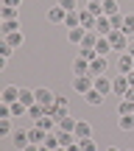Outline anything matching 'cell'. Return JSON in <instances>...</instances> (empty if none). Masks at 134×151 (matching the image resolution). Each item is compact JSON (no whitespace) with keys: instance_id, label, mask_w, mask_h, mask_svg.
I'll list each match as a JSON object with an SVG mask.
<instances>
[{"instance_id":"obj_34","label":"cell","mask_w":134,"mask_h":151,"mask_svg":"<svg viewBox=\"0 0 134 151\" xmlns=\"http://www.w3.org/2000/svg\"><path fill=\"white\" fill-rule=\"evenodd\" d=\"M78 143H81V151H98V146H95L92 137H84V140H78Z\"/></svg>"},{"instance_id":"obj_13","label":"cell","mask_w":134,"mask_h":151,"mask_svg":"<svg viewBox=\"0 0 134 151\" xmlns=\"http://www.w3.org/2000/svg\"><path fill=\"white\" fill-rule=\"evenodd\" d=\"M95 87L98 92H103V95H109V92H112V78H109V76H95Z\"/></svg>"},{"instance_id":"obj_11","label":"cell","mask_w":134,"mask_h":151,"mask_svg":"<svg viewBox=\"0 0 134 151\" xmlns=\"http://www.w3.org/2000/svg\"><path fill=\"white\" fill-rule=\"evenodd\" d=\"M78 140H84V137H92V123L90 120H81L78 118V123H75V132H73Z\"/></svg>"},{"instance_id":"obj_18","label":"cell","mask_w":134,"mask_h":151,"mask_svg":"<svg viewBox=\"0 0 134 151\" xmlns=\"http://www.w3.org/2000/svg\"><path fill=\"white\" fill-rule=\"evenodd\" d=\"M73 73H75V76H90V62L81 59V56H75V62H73Z\"/></svg>"},{"instance_id":"obj_10","label":"cell","mask_w":134,"mask_h":151,"mask_svg":"<svg viewBox=\"0 0 134 151\" xmlns=\"http://www.w3.org/2000/svg\"><path fill=\"white\" fill-rule=\"evenodd\" d=\"M45 134H48V132H45V129H39L37 123H34V126H28V140H31L34 146H42V143H45Z\"/></svg>"},{"instance_id":"obj_8","label":"cell","mask_w":134,"mask_h":151,"mask_svg":"<svg viewBox=\"0 0 134 151\" xmlns=\"http://www.w3.org/2000/svg\"><path fill=\"white\" fill-rule=\"evenodd\" d=\"M14 101H20V87H14V84L3 87V92H0V104H14Z\"/></svg>"},{"instance_id":"obj_7","label":"cell","mask_w":134,"mask_h":151,"mask_svg":"<svg viewBox=\"0 0 134 151\" xmlns=\"http://www.w3.org/2000/svg\"><path fill=\"white\" fill-rule=\"evenodd\" d=\"M78 17H81V28H84V31H95V25H98V17L92 14L90 9H78Z\"/></svg>"},{"instance_id":"obj_33","label":"cell","mask_w":134,"mask_h":151,"mask_svg":"<svg viewBox=\"0 0 134 151\" xmlns=\"http://www.w3.org/2000/svg\"><path fill=\"white\" fill-rule=\"evenodd\" d=\"M112 20V31H123V22H126V14H115V17H109Z\"/></svg>"},{"instance_id":"obj_23","label":"cell","mask_w":134,"mask_h":151,"mask_svg":"<svg viewBox=\"0 0 134 151\" xmlns=\"http://www.w3.org/2000/svg\"><path fill=\"white\" fill-rule=\"evenodd\" d=\"M11 120H14V118H0V137H11V134H14Z\"/></svg>"},{"instance_id":"obj_26","label":"cell","mask_w":134,"mask_h":151,"mask_svg":"<svg viewBox=\"0 0 134 151\" xmlns=\"http://www.w3.org/2000/svg\"><path fill=\"white\" fill-rule=\"evenodd\" d=\"M118 126H120V132H134V115H120Z\"/></svg>"},{"instance_id":"obj_35","label":"cell","mask_w":134,"mask_h":151,"mask_svg":"<svg viewBox=\"0 0 134 151\" xmlns=\"http://www.w3.org/2000/svg\"><path fill=\"white\" fill-rule=\"evenodd\" d=\"M59 6L64 11H78V0H59Z\"/></svg>"},{"instance_id":"obj_32","label":"cell","mask_w":134,"mask_h":151,"mask_svg":"<svg viewBox=\"0 0 134 151\" xmlns=\"http://www.w3.org/2000/svg\"><path fill=\"white\" fill-rule=\"evenodd\" d=\"M123 34L129 39H134V11L131 14H126V22H123Z\"/></svg>"},{"instance_id":"obj_43","label":"cell","mask_w":134,"mask_h":151,"mask_svg":"<svg viewBox=\"0 0 134 151\" xmlns=\"http://www.w3.org/2000/svg\"><path fill=\"white\" fill-rule=\"evenodd\" d=\"M126 53H131V56H134V39L129 42V50H126Z\"/></svg>"},{"instance_id":"obj_19","label":"cell","mask_w":134,"mask_h":151,"mask_svg":"<svg viewBox=\"0 0 134 151\" xmlns=\"http://www.w3.org/2000/svg\"><path fill=\"white\" fill-rule=\"evenodd\" d=\"M98 39H101V34H98V31H87L84 34V39H81V48H95V45H98Z\"/></svg>"},{"instance_id":"obj_22","label":"cell","mask_w":134,"mask_h":151,"mask_svg":"<svg viewBox=\"0 0 134 151\" xmlns=\"http://www.w3.org/2000/svg\"><path fill=\"white\" fill-rule=\"evenodd\" d=\"M0 20H20V9H14V6H3V9H0Z\"/></svg>"},{"instance_id":"obj_36","label":"cell","mask_w":134,"mask_h":151,"mask_svg":"<svg viewBox=\"0 0 134 151\" xmlns=\"http://www.w3.org/2000/svg\"><path fill=\"white\" fill-rule=\"evenodd\" d=\"M87 9H90L95 17H103V6H101V3H87Z\"/></svg>"},{"instance_id":"obj_38","label":"cell","mask_w":134,"mask_h":151,"mask_svg":"<svg viewBox=\"0 0 134 151\" xmlns=\"http://www.w3.org/2000/svg\"><path fill=\"white\" fill-rule=\"evenodd\" d=\"M56 106H67L70 109V101H67L64 95H56Z\"/></svg>"},{"instance_id":"obj_2","label":"cell","mask_w":134,"mask_h":151,"mask_svg":"<svg viewBox=\"0 0 134 151\" xmlns=\"http://www.w3.org/2000/svg\"><path fill=\"white\" fill-rule=\"evenodd\" d=\"M64 20H67V11L62 9L59 3L48 9V22H50V25H64Z\"/></svg>"},{"instance_id":"obj_39","label":"cell","mask_w":134,"mask_h":151,"mask_svg":"<svg viewBox=\"0 0 134 151\" xmlns=\"http://www.w3.org/2000/svg\"><path fill=\"white\" fill-rule=\"evenodd\" d=\"M3 6H14V9H20L22 0H3Z\"/></svg>"},{"instance_id":"obj_4","label":"cell","mask_w":134,"mask_h":151,"mask_svg":"<svg viewBox=\"0 0 134 151\" xmlns=\"http://www.w3.org/2000/svg\"><path fill=\"white\" fill-rule=\"evenodd\" d=\"M129 87H131V84H129V78H126L123 73H120V76H115V78H112V92H115L118 98H126Z\"/></svg>"},{"instance_id":"obj_12","label":"cell","mask_w":134,"mask_h":151,"mask_svg":"<svg viewBox=\"0 0 134 151\" xmlns=\"http://www.w3.org/2000/svg\"><path fill=\"white\" fill-rule=\"evenodd\" d=\"M11 143H14V146L22 151L28 143H31V140H28V129H14V134H11Z\"/></svg>"},{"instance_id":"obj_6","label":"cell","mask_w":134,"mask_h":151,"mask_svg":"<svg viewBox=\"0 0 134 151\" xmlns=\"http://www.w3.org/2000/svg\"><path fill=\"white\" fill-rule=\"evenodd\" d=\"M106 70H109V59L106 56H98V59L90 62V76L92 78H95V76H106Z\"/></svg>"},{"instance_id":"obj_16","label":"cell","mask_w":134,"mask_h":151,"mask_svg":"<svg viewBox=\"0 0 134 151\" xmlns=\"http://www.w3.org/2000/svg\"><path fill=\"white\" fill-rule=\"evenodd\" d=\"M3 42H9L11 48H22V45H25V34L14 31V34H9V37H3Z\"/></svg>"},{"instance_id":"obj_41","label":"cell","mask_w":134,"mask_h":151,"mask_svg":"<svg viewBox=\"0 0 134 151\" xmlns=\"http://www.w3.org/2000/svg\"><path fill=\"white\" fill-rule=\"evenodd\" d=\"M22 151H39V146H34V143H28V146L22 148Z\"/></svg>"},{"instance_id":"obj_24","label":"cell","mask_w":134,"mask_h":151,"mask_svg":"<svg viewBox=\"0 0 134 151\" xmlns=\"http://www.w3.org/2000/svg\"><path fill=\"white\" fill-rule=\"evenodd\" d=\"M9 106H11V118H22V115H28V106H25V104H22V101H14V104H9Z\"/></svg>"},{"instance_id":"obj_1","label":"cell","mask_w":134,"mask_h":151,"mask_svg":"<svg viewBox=\"0 0 134 151\" xmlns=\"http://www.w3.org/2000/svg\"><path fill=\"white\" fill-rule=\"evenodd\" d=\"M109 42H112V50H118V53H126L131 39L126 37L123 31H112V34H109Z\"/></svg>"},{"instance_id":"obj_45","label":"cell","mask_w":134,"mask_h":151,"mask_svg":"<svg viewBox=\"0 0 134 151\" xmlns=\"http://www.w3.org/2000/svg\"><path fill=\"white\" fill-rule=\"evenodd\" d=\"M39 151H50V148H48V146H39Z\"/></svg>"},{"instance_id":"obj_29","label":"cell","mask_w":134,"mask_h":151,"mask_svg":"<svg viewBox=\"0 0 134 151\" xmlns=\"http://www.w3.org/2000/svg\"><path fill=\"white\" fill-rule=\"evenodd\" d=\"M42 146H48L50 151H53V148H59V146H62V143H59V132H48V134H45V143H42Z\"/></svg>"},{"instance_id":"obj_40","label":"cell","mask_w":134,"mask_h":151,"mask_svg":"<svg viewBox=\"0 0 134 151\" xmlns=\"http://www.w3.org/2000/svg\"><path fill=\"white\" fill-rule=\"evenodd\" d=\"M67 151H81V143H73V146H67Z\"/></svg>"},{"instance_id":"obj_44","label":"cell","mask_w":134,"mask_h":151,"mask_svg":"<svg viewBox=\"0 0 134 151\" xmlns=\"http://www.w3.org/2000/svg\"><path fill=\"white\" fill-rule=\"evenodd\" d=\"M126 78H129V84H131V87H134V70H131V73H129V76H126Z\"/></svg>"},{"instance_id":"obj_37","label":"cell","mask_w":134,"mask_h":151,"mask_svg":"<svg viewBox=\"0 0 134 151\" xmlns=\"http://www.w3.org/2000/svg\"><path fill=\"white\" fill-rule=\"evenodd\" d=\"M11 50H14V48H11L9 42H3V45H0V56H3V59H9V56H11Z\"/></svg>"},{"instance_id":"obj_31","label":"cell","mask_w":134,"mask_h":151,"mask_svg":"<svg viewBox=\"0 0 134 151\" xmlns=\"http://www.w3.org/2000/svg\"><path fill=\"white\" fill-rule=\"evenodd\" d=\"M118 115H134V101L123 98V101L118 104Z\"/></svg>"},{"instance_id":"obj_27","label":"cell","mask_w":134,"mask_h":151,"mask_svg":"<svg viewBox=\"0 0 134 151\" xmlns=\"http://www.w3.org/2000/svg\"><path fill=\"white\" fill-rule=\"evenodd\" d=\"M75 123H78V118H70V115H67L64 120H59L56 129H59V132H75Z\"/></svg>"},{"instance_id":"obj_47","label":"cell","mask_w":134,"mask_h":151,"mask_svg":"<svg viewBox=\"0 0 134 151\" xmlns=\"http://www.w3.org/2000/svg\"><path fill=\"white\" fill-rule=\"evenodd\" d=\"M106 151H120V148H115V146H109V148H106Z\"/></svg>"},{"instance_id":"obj_46","label":"cell","mask_w":134,"mask_h":151,"mask_svg":"<svg viewBox=\"0 0 134 151\" xmlns=\"http://www.w3.org/2000/svg\"><path fill=\"white\" fill-rule=\"evenodd\" d=\"M53 151H67V148H64V146H59V148H53Z\"/></svg>"},{"instance_id":"obj_21","label":"cell","mask_w":134,"mask_h":151,"mask_svg":"<svg viewBox=\"0 0 134 151\" xmlns=\"http://www.w3.org/2000/svg\"><path fill=\"white\" fill-rule=\"evenodd\" d=\"M95 53L98 56H109V53H112V42H109V37H101V39H98Z\"/></svg>"},{"instance_id":"obj_14","label":"cell","mask_w":134,"mask_h":151,"mask_svg":"<svg viewBox=\"0 0 134 151\" xmlns=\"http://www.w3.org/2000/svg\"><path fill=\"white\" fill-rule=\"evenodd\" d=\"M95 31L101 34V37H109V34H112V20H109L106 14H103V17H98V25H95Z\"/></svg>"},{"instance_id":"obj_25","label":"cell","mask_w":134,"mask_h":151,"mask_svg":"<svg viewBox=\"0 0 134 151\" xmlns=\"http://www.w3.org/2000/svg\"><path fill=\"white\" fill-rule=\"evenodd\" d=\"M64 28H67V31H70V28H81V17H78V11H67Z\"/></svg>"},{"instance_id":"obj_20","label":"cell","mask_w":134,"mask_h":151,"mask_svg":"<svg viewBox=\"0 0 134 151\" xmlns=\"http://www.w3.org/2000/svg\"><path fill=\"white\" fill-rule=\"evenodd\" d=\"M103 98H106V95H103V92H98L95 87H92V90L84 95V101H87V104H92V106H101V104H103Z\"/></svg>"},{"instance_id":"obj_42","label":"cell","mask_w":134,"mask_h":151,"mask_svg":"<svg viewBox=\"0 0 134 151\" xmlns=\"http://www.w3.org/2000/svg\"><path fill=\"white\" fill-rule=\"evenodd\" d=\"M126 98H129V101H134V87H129V92H126Z\"/></svg>"},{"instance_id":"obj_17","label":"cell","mask_w":134,"mask_h":151,"mask_svg":"<svg viewBox=\"0 0 134 151\" xmlns=\"http://www.w3.org/2000/svg\"><path fill=\"white\" fill-rule=\"evenodd\" d=\"M20 101L25 106H34L37 104V90H28V87H20Z\"/></svg>"},{"instance_id":"obj_30","label":"cell","mask_w":134,"mask_h":151,"mask_svg":"<svg viewBox=\"0 0 134 151\" xmlns=\"http://www.w3.org/2000/svg\"><path fill=\"white\" fill-rule=\"evenodd\" d=\"M84 28H70L67 31V42H75V45H81V39H84Z\"/></svg>"},{"instance_id":"obj_5","label":"cell","mask_w":134,"mask_h":151,"mask_svg":"<svg viewBox=\"0 0 134 151\" xmlns=\"http://www.w3.org/2000/svg\"><path fill=\"white\" fill-rule=\"evenodd\" d=\"M37 104H42L45 109H50L56 104V92L48 90V87H39V90H37Z\"/></svg>"},{"instance_id":"obj_9","label":"cell","mask_w":134,"mask_h":151,"mask_svg":"<svg viewBox=\"0 0 134 151\" xmlns=\"http://www.w3.org/2000/svg\"><path fill=\"white\" fill-rule=\"evenodd\" d=\"M118 70L123 73V76H129V73L134 70V56H131V53H120V56H118Z\"/></svg>"},{"instance_id":"obj_3","label":"cell","mask_w":134,"mask_h":151,"mask_svg":"<svg viewBox=\"0 0 134 151\" xmlns=\"http://www.w3.org/2000/svg\"><path fill=\"white\" fill-rule=\"evenodd\" d=\"M92 84H95L92 76H75V78H73V90L81 92V95H87V92L92 90Z\"/></svg>"},{"instance_id":"obj_28","label":"cell","mask_w":134,"mask_h":151,"mask_svg":"<svg viewBox=\"0 0 134 151\" xmlns=\"http://www.w3.org/2000/svg\"><path fill=\"white\" fill-rule=\"evenodd\" d=\"M103 14H106V17H115V14H120V6H118V0H103Z\"/></svg>"},{"instance_id":"obj_15","label":"cell","mask_w":134,"mask_h":151,"mask_svg":"<svg viewBox=\"0 0 134 151\" xmlns=\"http://www.w3.org/2000/svg\"><path fill=\"white\" fill-rule=\"evenodd\" d=\"M14 31H20V20H0V34L3 37H9Z\"/></svg>"}]
</instances>
